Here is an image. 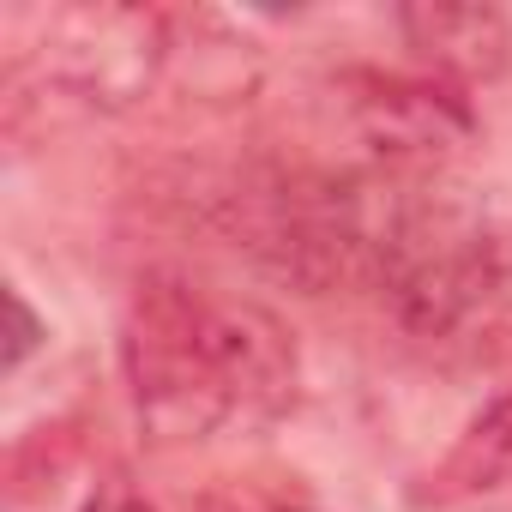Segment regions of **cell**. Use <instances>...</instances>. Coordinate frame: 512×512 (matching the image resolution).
Listing matches in <instances>:
<instances>
[{"mask_svg":"<svg viewBox=\"0 0 512 512\" xmlns=\"http://www.w3.org/2000/svg\"><path fill=\"white\" fill-rule=\"evenodd\" d=\"M127 380L157 440H205L278 416L296 398V350L266 308L157 278L127 314Z\"/></svg>","mask_w":512,"mask_h":512,"instance_id":"1","label":"cell"},{"mask_svg":"<svg viewBox=\"0 0 512 512\" xmlns=\"http://www.w3.org/2000/svg\"><path fill=\"white\" fill-rule=\"evenodd\" d=\"M163 61V19L127 7H79L49 25V73L85 91L91 103H127L151 85Z\"/></svg>","mask_w":512,"mask_h":512,"instance_id":"2","label":"cell"},{"mask_svg":"<svg viewBox=\"0 0 512 512\" xmlns=\"http://www.w3.org/2000/svg\"><path fill=\"white\" fill-rule=\"evenodd\" d=\"M404 31L416 37V49H440V61H464V67H494L506 49L500 19L482 7H416L404 13Z\"/></svg>","mask_w":512,"mask_h":512,"instance_id":"3","label":"cell"},{"mask_svg":"<svg viewBox=\"0 0 512 512\" xmlns=\"http://www.w3.org/2000/svg\"><path fill=\"white\" fill-rule=\"evenodd\" d=\"M7 320H13V332H7V368H19V362L31 356V344L43 338V326H37V314L25 308L19 290H7Z\"/></svg>","mask_w":512,"mask_h":512,"instance_id":"4","label":"cell"},{"mask_svg":"<svg viewBox=\"0 0 512 512\" xmlns=\"http://www.w3.org/2000/svg\"><path fill=\"white\" fill-rule=\"evenodd\" d=\"M260 512H284V506H260Z\"/></svg>","mask_w":512,"mask_h":512,"instance_id":"5","label":"cell"},{"mask_svg":"<svg viewBox=\"0 0 512 512\" xmlns=\"http://www.w3.org/2000/svg\"><path fill=\"white\" fill-rule=\"evenodd\" d=\"M91 512H103V506H91Z\"/></svg>","mask_w":512,"mask_h":512,"instance_id":"6","label":"cell"}]
</instances>
